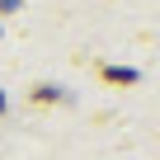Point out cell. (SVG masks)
<instances>
[{"instance_id": "cell-3", "label": "cell", "mask_w": 160, "mask_h": 160, "mask_svg": "<svg viewBox=\"0 0 160 160\" xmlns=\"http://www.w3.org/2000/svg\"><path fill=\"white\" fill-rule=\"evenodd\" d=\"M0 113H5V94H0Z\"/></svg>"}, {"instance_id": "cell-1", "label": "cell", "mask_w": 160, "mask_h": 160, "mask_svg": "<svg viewBox=\"0 0 160 160\" xmlns=\"http://www.w3.org/2000/svg\"><path fill=\"white\" fill-rule=\"evenodd\" d=\"M104 75H108V80H113V85H127V80H137V75H132V71H118V66H108V71H104Z\"/></svg>"}, {"instance_id": "cell-2", "label": "cell", "mask_w": 160, "mask_h": 160, "mask_svg": "<svg viewBox=\"0 0 160 160\" xmlns=\"http://www.w3.org/2000/svg\"><path fill=\"white\" fill-rule=\"evenodd\" d=\"M14 5H19V0H0V10H14Z\"/></svg>"}]
</instances>
